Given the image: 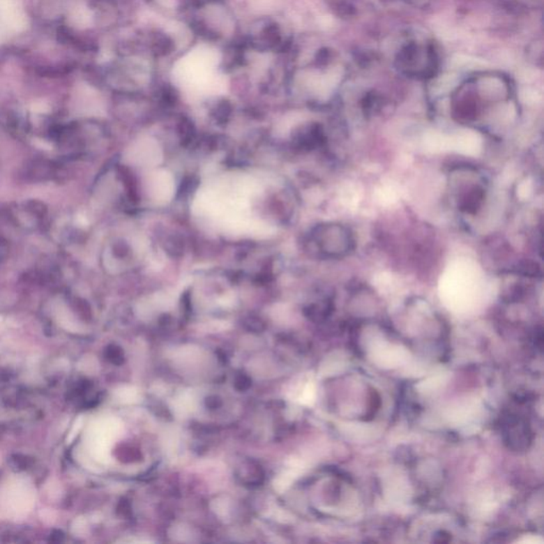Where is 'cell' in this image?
Masks as SVG:
<instances>
[{
	"mask_svg": "<svg viewBox=\"0 0 544 544\" xmlns=\"http://www.w3.org/2000/svg\"><path fill=\"white\" fill-rule=\"evenodd\" d=\"M299 148L304 150H312L315 148L322 147L326 143V136L324 132L317 126L306 128L296 137Z\"/></svg>",
	"mask_w": 544,
	"mask_h": 544,
	"instance_id": "3",
	"label": "cell"
},
{
	"mask_svg": "<svg viewBox=\"0 0 544 544\" xmlns=\"http://www.w3.org/2000/svg\"><path fill=\"white\" fill-rule=\"evenodd\" d=\"M26 210H27L30 214L38 217V218H42V217H44L45 215H46V213H47V208H46L44 203L38 200H31L29 201V202H27V204H26Z\"/></svg>",
	"mask_w": 544,
	"mask_h": 544,
	"instance_id": "5",
	"label": "cell"
},
{
	"mask_svg": "<svg viewBox=\"0 0 544 544\" xmlns=\"http://www.w3.org/2000/svg\"><path fill=\"white\" fill-rule=\"evenodd\" d=\"M8 255H9V245H8L7 241L0 239V263L6 261Z\"/></svg>",
	"mask_w": 544,
	"mask_h": 544,
	"instance_id": "6",
	"label": "cell"
},
{
	"mask_svg": "<svg viewBox=\"0 0 544 544\" xmlns=\"http://www.w3.org/2000/svg\"><path fill=\"white\" fill-rule=\"evenodd\" d=\"M312 236L318 252L326 259H345L353 253L356 247L354 233L342 223L328 222L317 225Z\"/></svg>",
	"mask_w": 544,
	"mask_h": 544,
	"instance_id": "1",
	"label": "cell"
},
{
	"mask_svg": "<svg viewBox=\"0 0 544 544\" xmlns=\"http://www.w3.org/2000/svg\"><path fill=\"white\" fill-rule=\"evenodd\" d=\"M196 407V400L192 393H182L174 400V409L179 416H186Z\"/></svg>",
	"mask_w": 544,
	"mask_h": 544,
	"instance_id": "4",
	"label": "cell"
},
{
	"mask_svg": "<svg viewBox=\"0 0 544 544\" xmlns=\"http://www.w3.org/2000/svg\"><path fill=\"white\" fill-rule=\"evenodd\" d=\"M453 194L455 197L456 208L460 212L475 216L482 211L487 199V188L484 179L472 178L458 180L452 176L451 179Z\"/></svg>",
	"mask_w": 544,
	"mask_h": 544,
	"instance_id": "2",
	"label": "cell"
}]
</instances>
